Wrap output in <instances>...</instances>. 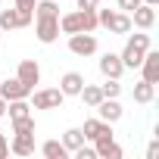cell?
Instances as JSON below:
<instances>
[{"instance_id":"cell-30","label":"cell","mask_w":159,"mask_h":159,"mask_svg":"<svg viewBox=\"0 0 159 159\" xmlns=\"http://www.w3.org/2000/svg\"><path fill=\"white\" fill-rule=\"evenodd\" d=\"M10 156V140L3 137V131H0V159H7Z\"/></svg>"},{"instance_id":"cell-21","label":"cell","mask_w":159,"mask_h":159,"mask_svg":"<svg viewBox=\"0 0 159 159\" xmlns=\"http://www.w3.org/2000/svg\"><path fill=\"white\" fill-rule=\"evenodd\" d=\"M41 153H44L47 159H66V156H69V150L62 147V140H44Z\"/></svg>"},{"instance_id":"cell-11","label":"cell","mask_w":159,"mask_h":159,"mask_svg":"<svg viewBox=\"0 0 159 159\" xmlns=\"http://www.w3.org/2000/svg\"><path fill=\"white\" fill-rule=\"evenodd\" d=\"M97 69H100V75H103V78H122V72H125V66H122L119 53H103V56L97 59Z\"/></svg>"},{"instance_id":"cell-29","label":"cell","mask_w":159,"mask_h":159,"mask_svg":"<svg viewBox=\"0 0 159 159\" xmlns=\"http://www.w3.org/2000/svg\"><path fill=\"white\" fill-rule=\"evenodd\" d=\"M156 156H159V140L153 137V140L147 143V159H156Z\"/></svg>"},{"instance_id":"cell-2","label":"cell","mask_w":159,"mask_h":159,"mask_svg":"<svg viewBox=\"0 0 159 159\" xmlns=\"http://www.w3.org/2000/svg\"><path fill=\"white\" fill-rule=\"evenodd\" d=\"M97 22H100V28H106L112 34H128L131 31V16L122 13V10H103V7H97Z\"/></svg>"},{"instance_id":"cell-13","label":"cell","mask_w":159,"mask_h":159,"mask_svg":"<svg viewBox=\"0 0 159 159\" xmlns=\"http://www.w3.org/2000/svg\"><path fill=\"white\" fill-rule=\"evenodd\" d=\"M28 94H31V88H25L19 78H7L0 84V97L3 100H28Z\"/></svg>"},{"instance_id":"cell-33","label":"cell","mask_w":159,"mask_h":159,"mask_svg":"<svg viewBox=\"0 0 159 159\" xmlns=\"http://www.w3.org/2000/svg\"><path fill=\"white\" fill-rule=\"evenodd\" d=\"M0 7H3V0H0Z\"/></svg>"},{"instance_id":"cell-8","label":"cell","mask_w":159,"mask_h":159,"mask_svg":"<svg viewBox=\"0 0 159 159\" xmlns=\"http://www.w3.org/2000/svg\"><path fill=\"white\" fill-rule=\"evenodd\" d=\"M31 19H34V16H28V13H19L16 7H13V10H3V7H0V31L25 28V25H31Z\"/></svg>"},{"instance_id":"cell-27","label":"cell","mask_w":159,"mask_h":159,"mask_svg":"<svg viewBox=\"0 0 159 159\" xmlns=\"http://www.w3.org/2000/svg\"><path fill=\"white\" fill-rule=\"evenodd\" d=\"M116 3H119V10H122V13H131L134 7H140V0H116Z\"/></svg>"},{"instance_id":"cell-10","label":"cell","mask_w":159,"mask_h":159,"mask_svg":"<svg viewBox=\"0 0 159 159\" xmlns=\"http://www.w3.org/2000/svg\"><path fill=\"white\" fill-rule=\"evenodd\" d=\"M140 78L143 81H150V84H159V53L150 47L147 53H143V59H140Z\"/></svg>"},{"instance_id":"cell-7","label":"cell","mask_w":159,"mask_h":159,"mask_svg":"<svg viewBox=\"0 0 159 159\" xmlns=\"http://www.w3.org/2000/svg\"><path fill=\"white\" fill-rule=\"evenodd\" d=\"M94 109H97V119H103V122H109V125H116V122L125 116V109H122L119 97H103Z\"/></svg>"},{"instance_id":"cell-3","label":"cell","mask_w":159,"mask_h":159,"mask_svg":"<svg viewBox=\"0 0 159 159\" xmlns=\"http://www.w3.org/2000/svg\"><path fill=\"white\" fill-rule=\"evenodd\" d=\"M28 97H31V109H59L62 100H66L59 88H38Z\"/></svg>"},{"instance_id":"cell-18","label":"cell","mask_w":159,"mask_h":159,"mask_svg":"<svg viewBox=\"0 0 159 159\" xmlns=\"http://www.w3.org/2000/svg\"><path fill=\"white\" fill-rule=\"evenodd\" d=\"M59 31H62V34L84 31V22H81V10H75V13H66V16H59Z\"/></svg>"},{"instance_id":"cell-6","label":"cell","mask_w":159,"mask_h":159,"mask_svg":"<svg viewBox=\"0 0 159 159\" xmlns=\"http://www.w3.org/2000/svg\"><path fill=\"white\" fill-rule=\"evenodd\" d=\"M128 16H131V28L150 31V28L156 25V7H150V3H140V7H134Z\"/></svg>"},{"instance_id":"cell-34","label":"cell","mask_w":159,"mask_h":159,"mask_svg":"<svg viewBox=\"0 0 159 159\" xmlns=\"http://www.w3.org/2000/svg\"><path fill=\"white\" fill-rule=\"evenodd\" d=\"M0 38H3V31H0Z\"/></svg>"},{"instance_id":"cell-12","label":"cell","mask_w":159,"mask_h":159,"mask_svg":"<svg viewBox=\"0 0 159 159\" xmlns=\"http://www.w3.org/2000/svg\"><path fill=\"white\" fill-rule=\"evenodd\" d=\"M81 131H84V140H91V143L94 140H103V137H112V125L103 122V119H88Z\"/></svg>"},{"instance_id":"cell-23","label":"cell","mask_w":159,"mask_h":159,"mask_svg":"<svg viewBox=\"0 0 159 159\" xmlns=\"http://www.w3.org/2000/svg\"><path fill=\"white\" fill-rule=\"evenodd\" d=\"M34 16H59L56 0H41V3H34Z\"/></svg>"},{"instance_id":"cell-20","label":"cell","mask_w":159,"mask_h":159,"mask_svg":"<svg viewBox=\"0 0 159 159\" xmlns=\"http://www.w3.org/2000/svg\"><path fill=\"white\" fill-rule=\"evenodd\" d=\"M78 97L84 100V106L94 109V106L103 100V91H100V84H88V81H84V88H81V94H78Z\"/></svg>"},{"instance_id":"cell-22","label":"cell","mask_w":159,"mask_h":159,"mask_svg":"<svg viewBox=\"0 0 159 159\" xmlns=\"http://www.w3.org/2000/svg\"><path fill=\"white\" fill-rule=\"evenodd\" d=\"M13 134H34V116L13 119Z\"/></svg>"},{"instance_id":"cell-24","label":"cell","mask_w":159,"mask_h":159,"mask_svg":"<svg viewBox=\"0 0 159 159\" xmlns=\"http://www.w3.org/2000/svg\"><path fill=\"white\" fill-rule=\"evenodd\" d=\"M100 91H103V97H119L122 94V84H119V78H106V81L100 84Z\"/></svg>"},{"instance_id":"cell-31","label":"cell","mask_w":159,"mask_h":159,"mask_svg":"<svg viewBox=\"0 0 159 159\" xmlns=\"http://www.w3.org/2000/svg\"><path fill=\"white\" fill-rule=\"evenodd\" d=\"M3 116H7V100L0 97V119H3Z\"/></svg>"},{"instance_id":"cell-5","label":"cell","mask_w":159,"mask_h":159,"mask_svg":"<svg viewBox=\"0 0 159 159\" xmlns=\"http://www.w3.org/2000/svg\"><path fill=\"white\" fill-rule=\"evenodd\" d=\"M69 50H72L75 56H94V53H97V38H94V31H75V34H69Z\"/></svg>"},{"instance_id":"cell-9","label":"cell","mask_w":159,"mask_h":159,"mask_svg":"<svg viewBox=\"0 0 159 159\" xmlns=\"http://www.w3.org/2000/svg\"><path fill=\"white\" fill-rule=\"evenodd\" d=\"M16 78H19L25 88L34 91V84H41V66H38V59H22L19 69H16Z\"/></svg>"},{"instance_id":"cell-25","label":"cell","mask_w":159,"mask_h":159,"mask_svg":"<svg viewBox=\"0 0 159 159\" xmlns=\"http://www.w3.org/2000/svg\"><path fill=\"white\" fill-rule=\"evenodd\" d=\"M81 22H84V31H97V28H100L97 10H81Z\"/></svg>"},{"instance_id":"cell-16","label":"cell","mask_w":159,"mask_h":159,"mask_svg":"<svg viewBox=\"0 0 159 159\" xmlns=\"http://www.w3.org/2000/svg\"><path fill=\"white\" fill-rule=\"evenodd\" d=\"M131 97H134V103H140V106H147V103H153V97H156V84H150V81H134V88H131Z\"/></svg>"},{"instance_id":"cell-17","label":"cell","mask_w":159,"mask_h":159,"mask_svg":"<svg viewBox=\"0 0 159 159\" xmlns=\"http://www.w3.org/2000/svg\"><path fill=\"white\" fill-rule=\"evenodd\" d=\"M10 153L16 156H31L34 153V134H16L10 140Z\"/></svg>"},{"instance_id":"cell-28","label":"cell","mask_w":159,"mask_h":159,"mask_svg":"<svg viewBox=\"0 0 159 159\" xmlns=\"http://www.w3.org/2000/svg\"><path fill=\"white\" fill-rule=\"evenodd\" d=\"M75 7H78V10H97L100 0H75Z\"/></svg>"},{"instance_id":"cell-14","label":"cell","mask_w":159,"mask_h":159,"mask_svg":"<svg viewBox=\"0 0 159 159\" xmlns=\"http://www.w3.org/2000/svg\"><path fill=\"white\" fill-rule=\"evenodd\" d=\"M81 88H84V75H81V72H66V75L59 78L62 97H78V94H81Z\"/></svg>"},{"instance_id":"cell-1","label":"cell","mask_w":159,"mask_h":159,"mask_svg":"<svg viewBox=\"0 0 159 159\" xmlns=\"http://www.w3.org/2000/svg\"><path fill=\"white\" fill-rule=\"evenodd\" d=\"M150 47H153L150 34L137 28V34H128V41H125V47H122V53H119L122 66H125V69H137V66H140V59H143V53H147Z\"/></svg>"},{"instance_id":"cell-32","label":"cell","mask_w":159,"mask_h":159,"mask_svg":"<svg viewBox=\"0 0 159 159\" xmlns=\"http://www.w3.org/2000/svg\"><path fill=\"white\" fill-rule=\"evenodd\" d=\"M140 3H150V7H156V3H159V0H140Z\"/></svg>"},{"instance_id":"cell-4","label":"cell","mask_w":159,"mask_h":159,"mask_svg":"<svg viewBox=\"0 0 159 159\" xmlns=\"http://www.w3.org/2000/svg\"><path fill=\"white\" fill-rule=\"evenodd\" d=\"M34 34L41 44H53L59 38V16H34Z\"/></svg>"},{"instance_id":"cell-15","label":"cell","mask_w":159,"mask_h":159,"mask_svg":"<svg viewBox=\"0 0 159 159\" xmlns=\"http://www.w3.org/2000/svg\"><path fill=\"white\" fill-rule=\"evenodd\" d=\"M94 150H97V159H122V156H125V150L116 143V137L94 140Z\"/></svg>"},{"instance_id":"cell-26","label":"cell","mask_w":159,"mask_h":159,"mask_svg":"<svg viewBox=\"0 0 159 159\" xmlns=\"http://www.w3.org/2000/svg\"><path fill=\"white\" fill-rule=\"evenodd\" d=\"M34 3H38V0H16V10H19V13L34 16Z\"/></svg>"},{"instance_id":"cell-19","label":"cell","mask_w":159,"mask_h":159,"mask_svg":"<svg viewBox=\"0 0 159 159\" xmlns=\"http://www.w3.org/2000/svg\"><path fill=\"white\" fill-rule=\"evenodd\" d=\"M81 143H88L81 128H66V131H62V147H66L69 153H75V150L81 147Z\"/></svg>"}]
</instances>
